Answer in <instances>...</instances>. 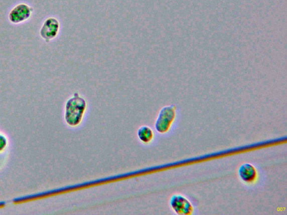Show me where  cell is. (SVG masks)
<instances>
[{"label": "cell", "mask_w": 287, "mask_h": 215, "mask_svg": "<svg viewBox=\"0 0 287 215\" xmlns=\"http://www.w3.org/2000/svg\"><path fill=\"white\" fill-rule=\"evenodd\" d=\"M87 108V103L79 93H75L68 100L65 106V120L72 127L79 126L83 121Z\"/></svg>", "instance_id": "6da1fadb"}, {"label": "cell", "mask_w": 287, "mask_h": 215, "mask_svg": "<svg viewBox=\"0 0 287 215\" xmlns=\"http://www.w3.org/2000/svg\"><path fill=\"white\" fill-rule=\"evenodd\" d=\"M176 116V107L170 105L162 108L155 123L156 130L160 133L168 132Z\"/></svg>", "instance_id": "7a4b0ae2"}, {"label": "cell", "mask_w": 287, "mask_h": 215, "mask_svg": "<svg viewBox=\"0 0 287 215\" xmlns=\"http://www.w3.org/2000/svg\"><path fill=\"white\" fill-rule=\"evenodd\" d=\"M170 206L178 214L189 215L194 212V207L190 200L181 194L172 195L170 201Z\"/></svg>", "instance_id": "3957f363"}, {"label": "cell", "mask_w": 287, "mask_h": 215, "mask_svg": "<svg viewBox=\"0 0 287 215\" xmlns=\"http://www.w3.org/2000/svg\"><path fill=\"white\" fill-rule=\"evenodd\" d=\"M60 27V23L56 18H48L43 24L40 30V35L46 42H50L58 35Z\"/></svg>", "instance_id": "277c9868"}, {"label": "cell", "mask_w": 287, "mask_h": 215, "mask_svg": "<svg viewBox=\"0 0 287 215\" xmlns=\"http://www.w3.org/2000/svg\"><path fill=\"white\" fill-rule=\"evenodd\" d=\"M32 13V9L27 4H20L14 7L9 13L10 22L13 24H20L28 20Z\"/></svg>", "instance_id": "5b68a950"}, {"label": "cell", "mask_w": 287, "mask_h": 215, "mask_svg": "<svg viewBox=\"0 0 287 215\" xmlns=\"http://www.w3.org/2000/svg\"><path fill=\"white\" fill-rule=\"evenodd\" d=\"M238 175L240 179L247 184L255 182L257 178V171L254 166L250 163H245L239 167Z\"/></svg>", "instance_id": "8992f818"}, {"label": "cell", "mask_w": 287, "mask_h": 215, "mask_svg": "<svg viewBox=\"0 0 287 215\" xmlns=\"http://www.w3.org/2000/svg\"><path fill=\"white\" fill-rule=\"evenodd\" d=\"M138 139L145 144H149L155 137V133L152 129L148 126H142L138 129Z\"/></svg>", "instance_id": "52a82bcc"}]
</instances>
